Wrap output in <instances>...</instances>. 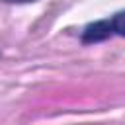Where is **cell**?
<instances>
[{"instance_id": "6da1fadb", "label": "cell", "mask_w": 125, "mask_h": 125, "mask_svg": "<svg viewBox=\"0 0 125 125\" xmlns=\"http://www.w3.org/2000/svg\"><path fill=\"white\" fill-rule=\"evenodd\" d=\"M121 20H123V14H117L113 18V21L109 20H102V21H96V23H90L86 29H84V35L82 39L86 43H92V41H102L105 37H109L111 31L123 35V25H121Z\"/></svg>"}, {"instance_id": "7a4b0ae2", "label": "cell", "mask_w": 125, "mask_h": 125, "mask_svg": "<svg viewBox=\"0 0 125 125\" xmlns=\"http://www.w3.org/2000/svg\"><path fill=\"white\" fill-rule=\"evenodd\" d=\"M10 2H33V0H10Z\"/></svg>"}]
</instances>
